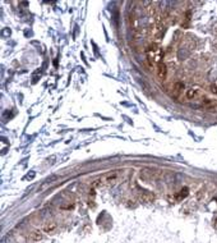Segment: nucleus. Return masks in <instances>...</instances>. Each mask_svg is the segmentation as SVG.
<instances>
[{"label": "nucleus", "mask_w": 217, "mask_h": 243, "mask_svg": "<svg viewBox=\"0 0 217 243\" xmlns=\"http://www.w3.org/2000/svg\"><path fill=\"white\" fill-rule=\"evenodd\" d=\"M119 172H120V170H115V172H111V173L106 174V175L102 178V181L106 182L107 184H114V183H116L118 179H119Z\"/></svg>", "instance_id": "f257e3e1"}, {"label": "nucleus", "mask_w": 217, "mask_h": 243, "mask_svg": "<svg viewBox=\"0 0 217 243\" xmlns=\"http://www.w3.org/2000/svg\"><path fill=\"white\" fill-rule=\"evenodd\" d=\"M203 106L208 111H217V101L211 100V99H206L203 101Z\"/></svg>", "instance_id": "f03ea898"}, {"label": "nucleus", "mask_w": 217, "mask_h": 243, "mask_svg": "<svg viewBox=\"0 0 217 243\" xmlns=\"http://www.w3.org/2000/svg\"><path fill=\"white\" fill-rule=\"evenodd\" d=\"M157 74H158V77L161 79L166 78V76H167V67H166L165 63L161 62V63L157 64Z\"/></svg>", "instance_id": "7ed1b4c3"}, {"label": "nucleus", "mask_w": 217, "mask_h": 243, "mask_svg": "<svg viewBox=\"0 0 217 243\" xmlns=\"http://www.w3.org/2000/svg\"><path fill=\"white\" fill-rule=\"evenodd\" d=\"M183 90H184V83L183 82H176L174 85V88H173V97L177 99L183 93Z\"/></svg>", "instance_id": "20e7f679"}, {"label": "nucleus", "mask_w": 217, "mask_h": 243, "mask_svg": "<svg viewBox=\"0 0 217 243\" xmlns=\"http://www.w3.org/2000/svg\"><path fill=\"white\" fill-rule=\"evenodd\" d=\"M42 229H44L45 233L52 234V233H55V230H56V224L54 221H48V223H45V225H44Z\"/></svg>", "instance_id": "39448f33"}, {"label": "nucleus", "mask_w": 217, "mask_h": 243, "mask_svg": "<svg viewBox=\"0 0 217 243\" xmlns=\"http://www.w3.org/2000/svg\"><path fill=\"white\" fill-rule=\"evenodd\" d=\"M139 198L142 200L143 202H152L155 200V194L151 193V192H143V193H140Z\"/></svg>", "instance_id": "423d86ee"}, {"label": "nucleus", "mask_w": 217, "mask_h": 243, "mask_svg": "<svg viewBox=\"0 0 217 243\" xmlns=\"http://www.w3.org/2000/svg\"><path fill=\"white\" fill-rule=\"evenodd\" d=\"M188 193H189V190H188L186 188V187H185V188H183L180 192H179V193H176L175 194V200L176 201H182V200H184L185 197H186V196H188Z\"/></svg>", "instance_id": "0eeeda50"}, {"label": "nucleus", "mask_w": 217, "mask_h": 243, "mask_svg": "<svg viewBox=\"0 0 217 243\" xmlns=\"http://www.w3.org/2000/svg\"><path fill=\"white\" fill-rule=\"evenodd\" d=\"M199 96H201V93H199V91H198V90H189L186 92V97L189 100H195Z\"/></svg>", "instance_id": "6e6552de"}, {"label": "nucleus", "mask_w": 217, "mask_h": 243, "mask_svg": "<svg viewBox=\"0 0 217 243\" xmlns=\"http://www.w3.org/2000/svg\"><path fill=\"white\" fill-rule=\"evenodd\" d=\"M31 238H32L33 241H37V242H39V241H41V239L44 238V234H42L40 230H35V232L31 233Z\"/></svg>", "instance_id": "1a4fd4ad"}, {"label": "nucleus", "mask_w": 217, "mask_h": 243, "mask_svg": "<svg viewBox=\"0 0 217 243\" xmlns=\"http://www.w3.org/2000/svg\"><path fill=\"white\" fill-rule=\"evenodd\" d=\"M211 92L216 93V92H217V87H216V86H211Z\"/></svg>", "instance_id": "9d476101"}, {"label": "nucleus", "mask_w": 217, "mask_h": 243, "mask_svg": "<svg viewBox=\"0 0 217 243\" xmlns=\"http://www.w3.org/2000/svg\"><path fill=\"white\" fill-rule=\"evenodd\" d=\"M213 228H215V229L217 230V218H216V219L213 220Z\"/></svg>", "instance_id": "9b49d317"}]
</instances>
